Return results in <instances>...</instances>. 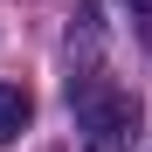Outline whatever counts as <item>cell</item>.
Segmentation results:
<instances>
[{"label":"cell","instance_id":"7a4b0ae2","mask_svg":"<svg viewBox=\"0 0 152 152\" xmlns=\"http://www.w3.org/2000/svg\"><path fill=\"white\" fill-rule=\"evenodd\" d=\"M28 118H35V97L21 83H0V145H14L21 132H28Z\"/></svg>","mask_w":152,"mask_h":152},{"label":"cell","instance_id":"6da1fadb","mask_svg":"<svg viewBox=\"0 0 152 152\" xmlns=\"http://www.w3.org/2000/svg\"><path fill=\"white\" fill-rule=\"evenodd\" d=\"M69 111H76V138H83V152H132V145H138L145 111H138L132 90L97 83V76H90L83 90L69 83Z\"/></svg>","mask_w":152,"mask_h":152},{"label":"cell","instance_id":"3957f363","mask_svg":"<svg viewBox=\"0 0 152 152\" xmlns=\"http://www.w3.org/2000/svg\"><path fill=\"white\" fill-rule=\"evenodd\" d=\"M124 7H132V14H152V0H124Z\"/></svg>","mask_w":152,"mask_h":152},{"label":"cell","instance_id":"277c9868","mask_svg":"<svg viewBox=\"0 0 152 152\" xmlns=\"http://www.w3.org/2000/svg\"><path fill=\"white\" fill-rule=\"evenodd\" d=\"M145 48H152V21H145Z\"/></svg>","mask_w":152,"mask_h":152}]
</instances>
